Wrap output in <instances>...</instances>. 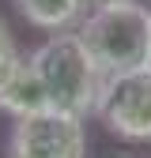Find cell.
<instances>
[{"instance_id":"9","label":"cell","mask_w":151,"mask_h":158,"mask_svg":"<svg viewBox=\"0 0 151 158\" xmlns=\"http://www.w3.org/2000/svg\"><path fill=\"white\" fill-rule=\"evenodd\" d=\"M91 4H106V0H91Z\"/></svg>"},{"instance_id":"10","label":"cell","mask_w":151,"mask_h":158,"mask_svg":"<svg viewBox=\"0 0 151 158\" xmlns=\"http://www.w3.org/2000/svg\"><path fill=\"white\" fill-rule=\"evenodd\" d=\"M144 4H147V8H151V0H144Z\"/></svg>"},{"instance_id":"8","label":"cell","mask_w":151,"mask_h":158,"mask_svg":"<svg viewBox=\"0 0 151 158\" xmlns=\"http://www.w3.org/2000/svg\"><path fill=\"white\" fill-rule=\"evenodd\" d=\"M117 158H140V154H117Z\"/></svg>"},{"instance_id":"7","label":"cell","mask_w":151,"mask_h":158,"mask_svg":"<svg viewBox=\"0 0 151 158\" xmlns=\"http://www.w3.org/2000/svg\"><path fill=\"white\" fill-rule=\"evenodd\" d=\"M23 64V56H19V45H15V38L11 30L4 27V19H0V87H4V79Z\"/></svg>"},{"instance_id":"3","label":"cell","mask_w":151,"mask_h":158,"mask_svg":"<svg viewBox=\"0 0 151 158\" xmlns=\"http://www.w3.org/2000/svg\"><path fill=\"white\" fill-rule=\"evenodd\" d=\"M98 124L128 143L151 139V68H136L125 75H110L102 83L98 106H94Z\"/></svg>"},{"instance_id":"4","label":"cell","mask_w":151,"mask_h":158,"mask_svg":"<svg viewBox=\"0 0 151 158\" xmlns=\"http://www.w3.org/2000/svg\"><path fill=\"white\" fill-rule=\"evenodd\" d=\"M8 158H87V128L68 113H34L8 132Z\"/></svg>"},{"instance_id":"6","label":"cell","mask_w":151,"mask_h":158,"mask_svg":"<svg viewBox=\"0 0 151 158\" xmlns=\"http://www.w3.org/2000/svg\"><path fill=\"white\" fill-rule=\"evenodd\" d=\"M11 4H15V11L23 15L34 30L64 34V30L83 23L91 0H11Z\"/></svg>"},{"instance_id":"1","label":"cell","mask_w":151,"mask_h":158,"mask_svg":"<svg viewBox=\"0 0 151 158\" xmlns=\"http://www.w3.org/2000/svg\"><path fill=\"white\" fill-rule=\"evenodd\" d=\"M76 38L83 42L87 56L102 72V79L147 68L151 8L144 0H106V4H94L83 15V23L76 27Z\"/></svg>"},{"instance_id":"2","label":"cell","mask_w":151,"mask_h":158,"mask_svg":"<svg viewBox=\"0 0 151 158\" xmlns=\"http://www.w3.org/2000/svg\"><path fill=\"white\" fill-rule=\"evenodd\" d=\"M30 64H34L38 79H42V87H45L49 109L80 117V121H87L94 113L106 79L94 68V60L87 56V49H83L80 38H76V30L49 34L45 42L34 49Z\"/></svg>"},{"instance_id":"11","label":"cell","mask_w":151,"mask_h":158,"mask_svg":"<svg viewBox=\"0 0 151 158\" xmlns=\"http://www.w3.org/2000/svg\"><path fill=\"white\" fill-rule=\"evenodd\" d=\"M147 68H151V56H147Z\"/></svg>"},{"instance_id":"5","label":"cell","mask_w":151,"mask_h":158,"mask_svg":"<svg viewBox=\"0 0 151 158\" xmlns=\"http://www.w3.org/2000/svg\"><path fill=\"white\" fill-rule=\"evenodd\" d=\"M49 109V98H45V87L38 79L34 64L23 60L0 87V113H8L11 121H23V117H34V113H45Z\"/></svg>"}]
</instances>
